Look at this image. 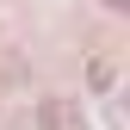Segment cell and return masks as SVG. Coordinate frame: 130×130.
<instances>
[{"instance_id": "2", "label": "cell", "mask_w": 130, "mask_h": 130, "mask_svg": "<svg viewBox=\"0 0 130 130\" xmlns=\"http://www.w3.org/2000/svg\"><path fill=\"white\" fill-rule=\"evenodd\" d=\"M105 6H111V12H124V6H130V0H105Z\"/></svg>"}, {"instance_id": "1", "label": "cell", "mask_w": 130, "mask_h": 130, "mask_svg": "<svg viewBox=\"0 0 130 130\" xmlns=\"http://www.w3.org/2000/svg\"><path fill=\"white\" fill-rule=\"evenodd\" d=\"M37 118H43V130H62V124H68V105H62V99H43Z\"/></svg>"}]
</instances>
